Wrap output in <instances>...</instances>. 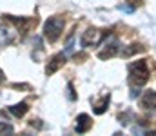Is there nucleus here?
<instances>
[{
  "mask_svg": "<svg viewBox=\"0 0 156 136\" xmlns=\"http://www.w3.org/2000/svg\"><path fill=\"white\" fill-rule=\"evenodd\" d=\"M151 69H149V60H136L129 65V80L133 85L142 87L149 82Z\"/></svg>",
  "mask_w": 156,
  "mask_h": 136,
  "instance_id": "nucleus-1",
  "label": "nucleus"
},
{
  "mask_svg": "<svg viewBox=\"0 0 156 136\" xmlns=\"http://www.w3.org/2000/svg\"><path fill=\"white\" fill-rule=\"evenodd\" d=\"M64 26H66V20L64 16H51L47 18V22L44 24V37L47 42H56L64 31Z\"/></svg>",
  "mask_w": 156,
  "mask_h": 136,
  "instance_id": "nucleus-2",
  "label": "nucleus"
},
{
  "mask_svg": "<svg viewBox=\"0 0 156 136\" xmlns=\"http://www.w3.org/2000/svg\"><path fill=\"white\" fill-rule=\"evenodd\" d=\"M105 37H109L107 31H102V29H98V27H89L85 33H82V37H80V45H82V47H96L98 44L104 42Z\"/></svg>",
  "mask_w": 156,
  "mask_h": 136,
  "instance_id": "nucleus-3",
  "label": "nucleus"
},
{
  "mask_svg": "<svg viewBox=\"0 0 156 136\" xmlns=\"http://www.w3.org/2000/svg\"><path fill=\"white\" fill-rule=\"evenodd\" d=\"M118 53H120V40H118L116 37H109V38H107V42L104 44V49L98 53V58L107 60V58L116 56Z\"/></svg>",
  "mask_w": 156,
  "mask_h": 136,
  "instance_id": "nucleus-4",
  "label": "nucleus"
},
{
  "mask_svg": "<svg viewBox=\"0 0 156 136\" xmlns=\"http://www.w3.org/2000/svg\"><path fill=\"white\" fill-rule=\"evenodd\" d=\"M9 22H13L18 29H20V33H27V31H31L33 27H37V24H38V20L37 18H16V16H5Z\"/></svg>",
  "mask_w": 156,
  "mask_h": 136,
  "instance_id": "nucleus-5",
  "label": "nucleus"
},
{
  "mask_svg": "<svg viewBox=\"0 0 156 136\" xmlns=\"http://www.w3.org/2000/svg\"><path fill=\"white\" fill-rule=\"evenodd\" d=\"M66 53H56V54H53L51 56V60H49V64H47V67H45V75L49 76V75H55L64 64H66Z\"/></svg>",
  "mask_w": 156,
  "mask_h": 136,
  "instance_id": "nucleus-6",
  "label": "nucleus"
},
{
  "mask_svg": "<svg viewBox=\"0 0 156 136\" xmlns=\"http://www.w3.org/2000/svg\"><path fill=\"white\" fill-rule=\"evenodd\" d=\"M140 105H142V109H145L149 113H156V91H147L142 96Z\"/></svg>",
  "mask_w": 156,
  "mask_h": 136,
  "instance_id": "nucleus-7",
  "label": "nucleus"
},
{
  "mask_svg": "<svg viewBox=\"0 0 156 136\" xmlns=\"http://www.w3.org/2000/svg\"><path fill=\"white\" fill-rule=\"evenodd\" d=\"M91 125H93V120H91V116L89 114H78L76 118V133L78 134H83V133H87L89 129H91Z\"/></svg>",
  "mask_w": 156,
  "mask_h": 136,
  "instance_id": "nucleus-8",
  "label": "nucleus"
},
{
  "mask_svg": "<svg viewBox=\"0 0 156 136\" xmlns=\"http://www.w3.org/2000/svg\"><path fill=\"white\" fill-rule=\"evenodd\" d=\"M109 102H111V94L107 92V94H104V96H102V100H100L98 103H94V105H93L94 114H104V113L107 111V107H109Z\"/></svg>",
  "mask_w": 156,
  "mask_h": 136,
  "instance_id": "nucleus-9",
  "label": "nucleus"
},
{
  "mask_svg": "<svg viewBox=\"0 0 156 136\" xmlns=\"http://www.w3.org/2000/svg\"><path fill=\"white\" fill-rule=\"evenodd\" d=\"M13 116H16V118H22L27 111H29V105L26 103V102H20V103H15V105H9V109H7Z\"/></svg>",
  "mask_w": 156,
  "mask_h": 136,
  "instance_id": "nucleus-10",
  "label": "nucleus"
},
{
  "mask_svg": "<svg viewBox=\"0 0 156 136\" xmlns=\"http://www.w3.org/2000/svg\"><path fill=\"white\" fill-rule=\"evenodd\" d=\"M145 51V47L142 44H131L129 47H125L123 51H122V56L123 58H129V56H133V54H136V53H144Z\"/></svg>",
  "mask_w": 156,
  "mask_h": 136,
  "instance_id": "nucleus-11",
  "label": "nucleus"
},
{
  "mask_svg": "<svg viewBox=\"0 0 156 136\" xmlns=\"http://www.w3.org/2000/svg\"><path fill=\"white\" fill-rule=\"evenodd\" d=\"M13 133V125L5 124V122H0V134H11Z\"/></svg>",
  "mask_w": 156,
  "mask_h": 136,
  "instance_id": "nucleus-12",
  "label": "nucleus"
},
{
  "mask_svg": "<svg viewBox=\"0 0 156 136\" xmlns=\"http://www.w3.org/2000/svg\"><path fill=\"white\" fill-rule=\"evenodd\" d=\"M67 96H69V100H76V92H75L73 84H67Z\"/></svg>",
  "mask_w": 156,
  "mask_h": 136,
  "instance_id": "nucleus-13",
  "label": "nucleus"
},
{
  "mask_svg": "<svg viewBox=\"0 0 156 136\" xmlns=\"http://www.w3.org/2000/svg\"><path fill=\"white\" fill-rule=\"evenodd\" d=\"M134 7H136V4H134V5H127V4H122V5H120V9H123V11H127V13H133V11H134Z\"/></svg>",
  "mask_w": 156,
  "mask_h": 136,
  "instance_id": "nucleus-14",
  "label": "nucleus"
},
{
  "mask_svg": "<svg viewBox=\"0 0 156 136\" xmlns=\"http://www.w3.org/2000/svg\"><path fill=\"white\" fill-rule=\"evenodd\" d=\"M138 94H140V91H138V87H136V89H133V91H131V96H133V98H134V96H138Z\"/></svg>",
  "mask_w": 156,
  "mask_h": 136,
  "instance_id": "nucleus-15",
  "label": "nucleus"
},
{
  "mask_svg": "<svg viewBox=\"0 0 156 136\" xmlns=\"http://www.w3.org/2000/svg\"><path fill=\"white\" fill-rule=\"evenodd\" d=\"M4 80H5V76H4V71L0 69V84H4Z\"/></svg>",
  "mask_w": 156,
  "mask_h": 136,
  "instance_id": "nucleus-16",
  "label": "nucleus"
}]
</instances>
